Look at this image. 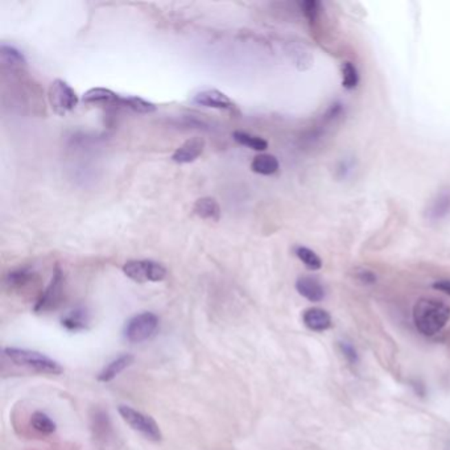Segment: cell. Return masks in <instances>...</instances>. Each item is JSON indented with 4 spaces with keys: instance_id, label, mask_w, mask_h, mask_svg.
Returning <instances> with one entry per match:
<instances>
[{
    "instance_id": "6da1fadb",
    "label": "cell",
    "mask_w": 450,
    "mask_h": 450,
    "mask_svg": "<svg viewBox=\"0 0 450 450\" xmlns=\"http://www.w3.org/2000/svg\"><path fill=\"white\" fill-rule=\"evenodd\" d=\"M412 319L418 333L434 337L449 322L450 306L444 301L421 297L414 305Z\"/></svg>"
},
{
    "instance_id": "7a4b0ae2",
    "label": "cell",
    "mask_w": 450,
    "mask_h": 450,
    "mask_svg": "<svg viewBox=\"0 0 450 450\" xmlns=\"http://www.w3.org/2000/svg\"><path fill=\"white\" fill-rule=\"evenodd\" d=\"M3 357L16 366L25 367L37 374L47 375H61L64 372L63 366L49 357L38 351L19 349V348H4Z\"/></svg>"
},
{
    "instance_id": "3957f363",
    "label": "cell",
    "mask_w": 450,
    "mask_h": 450,
    "mask_svg": "<svg viewBox=\"0 0 450 450\" xmlns=\"http://www.w3.org/2000/svg\"><path fill=\"white\" fill-rule=\"evenodd\" d=\"M159 329V317L152 312H143L131 317L126 325L123 335L131 344H143L150 339Z\"/></svg>"
},
{
    "instance_id": "277c9868",
    "label": "cell",
    "mask_w": 450,
    "mask_h": 450,
    "mask_svg": "<svg viewBox=\"0 0 450 450\" xmlns=\"http://www.w3.org/2000/svg\"><path fill=\"white\" fill-rule=\"evenodd\" d=\"M117 411L124 423L131 427L135 432L142 434L144 438L152 442H159L161 440V431L152 417L140 411H136L130 405H119Z\"/></svg>"
},
{
    "instance_id": "5b68a950",
    "label": "cell",
    "mask_w": 450,
    "mask_h": 450,
    "mask_svg": "<svg viewBox=\"0 0 450 450\" xmlns=\"http://www.w3.org/2000/svg\"><path fill=\"white\" fill-rule=\"evenodd\" d=\"M123 273L136 283H159L167 278V268L153 260H130L124 263Z\"/></svg>"
},
{
    "instance_id": "8992f818",
    "label": "cell",
    "mask_w": 450,
    "mask_h": 450,
    "mask_svg": "<svg viewBox=\"0 0 450 450\" xmlns=\"http://www.w3.org/2000/svg\"><path fill=\"white\" fill-rule=\"evenodd\" d=\"M48 100L52 110L60 117H65L67 113L73 111L80 102L74 89L63 80H56L52 82L48 91Z\"/></svg>"
},
{
    "instance_id": "52a82bcc",
    "label": "cell",
    "mask_w": 450,
    "mask_h": 450,
    "mask_svg": "<svg viewBox=\"0 0 450 450\" xmlns=\"http://www.w3.org/2000/svg\"><path fill=\"white\" fill-rule=\"evenodd\" d=\"M63 295H64V273L61 268L57 266L48 288L43 292V295L36 302L34 311L40 313V312H48L52 309H56L63 300Z\"/></svg>"
},
{
    "instance_id": "ba28073f",
    "label": "cell",
    "mask_w": 450,
    "mask_h": 450,
    "mask_svg": "<svg viewBox=\"0 0 450 450\" xmlns=\"http://www.w3.org/2000/svg\"><path fill=\"white\" fill-rule=\"evenodd\" d=\"M193 102L202 107H209V109H218V110H234L235 103L230 100L225 93L216 90V89H209L200 91L199 94L194 95Z\"/></svg>"
},
{
    "instance_id": "9c48e42d",
    "label": "cell",
    "mask_w": 450,
    "mask_h": 450,
    "mask_svg": "<svg viewBox=\"0 0 450 450\" xmlns=\"http://www.w3.org/2000/svg\"><path fill=\"white\" fill-rule=\"evenodd\" d=\"M205 150V140L201 137H192L173 152L172 160L177 164H189L196 161Z\"/></svg>"
},
{
    "instance_id": "30bf717a",
    "label": "cell",
    "mask_w": 450,
    "mask_h": 450,
    "mask_svg": "<svg viewBox=\"0 0 450 450\" xmlns=\"http://www.w3.org/2000/svg\"><path fill=\"white\" fill-rule=\"evenodd\" d=\"M304 325L316 333L326 332L332 328V316L322 308H309L302 313Z\"/></svg>"
},
{
    "instance_id": "8fae6325",
    "label": "cell",
    "mask_w": 450,
    "mask_h": 450,
    "mask_svg": "<svg viewBox=\"0 0 450 450\" xmlns=\"http://www.w3.org/2000/svg\"><path fill=\"white\" fill-rule=\"evenodd\" d=\"M296 289L304 299L312 302H319L326 296L324 285L312 276H301L296 282Z\"/></svg>"
},
{
    "instance_id": "7c38bea8",
    "label": "cell",
    "mask_w": 450,
    "mask_h": 450,
    "mask_svg": "<svg viewBox=\"0 0 450 450\" xmlns=\"http://www.w3.org/2000/svg\"><path fill=\"white\" fill-rule=\"evenodd\" d=\"M134 361L135 358L131 354H123V355L117 357L100 371L98 381L102 383H109V382L114 381L120 372H123L126 368L131 366L134 363Z\"/></svg>"
},
{
    "instance_id": "4fadbf2b",
    "label": "cell",
    "mask_w": 450,
    "mask_h": 450,
    "mask_svg": "<svg viewBox=\"0 0 450 450\" xmlns=\"http://www.w3.org/2000/svg\"><path fill=\"white\" fill-rule=\"evenodd\" d=\"M61 324L69 332H82L89 329L90 315L85 308L80 306L70 311L67 315L63 317Z\"/></svg>"
},
{
    "instance_id": "5bb4252c",
    "label": "cell",
    "mask_w": 450,
    "mask_h": 450,
    "mask_svg": "<svg viewBox=\"0 0 450 450\" xmlns=\"http://www.w3.org/2000/svg\"><path fill=\"white\" fill-rule=\"evenodd\" d=\"M193 212L196 216L206 219V221H213L218 222L221 219V206L217 201L212 197H202L194 202Z\"/></svg>"
},
{
    "instance_id": "9a60e30c",
    "label": "cell",
    "mask_w": 450,
    "mask_h": 450,
    "mask_svg": "<svg viewBox=\"0 0 450 450\" xmlns=\"http://www.w3.org/2000/svg\"><path fill=\"white\" fill-rule=\"evenodd\" d=\"M279 168H280L279 160L273 155H268V153H262V155L255 156L251 163L252 172H255L258 175H263V176L275 175L279 170Z\"/></svg>"
},
{
    "instance_id": "2e32d148",
    "label": "cell",
    "mask_w": 450,
    "mask_h": 450,
    "mask_svg": "<svg viewBox=\"0 0 450 450\" xmlns=\"http://www.w3.org/2000/svg\"><path fill=\"white\" fill-rule=\"evenodd\" d=\"M450 213V192H441L436 196L428 210L427 217L432 221H440L447 217Z\"/></svg>"
},
{
    "instance_id": "e0dca14e",
    "label": "cell",
    "mask_w": 450,
    "mask_h": 450,
    "mask_svg": "<svg viewBox=\"0 0 450 450\" xmlns=\"http://www.w3.org/2000/svg\"><path fill=\"white\" fill-rule=\"evenodd\" d=\"M34 273L31 268H16L5 275L4 283L10 289H21L34 280Z\"/></svg>"
},
{
    "instance_id": "ac0fdd59",
    "label": "cell",
    "mask_w": 450,
    "mask_h": 450,
    "mask_svg": "<svg viewBox=\"0 0 450 450\" xmlns=\"http://www.w3.org/2000/svg\"><path fill=\"white\" fill-rule=\"evenodd\" d=\"M84 103H119L120 95L110 89L94 87L87 90L82 97Z\"/></svg>"
},
{
    "instance_id": "d6986e66",
    "label": "cell",
    "mask_w": 450,
    "mask_h": 450,
    "mask_svg": "<svg viewBox=\"0 0 450 450\" xmlns=\"http://www.w3.org/2000/svg\"><path fill=\"white\" fill-rule=\"evenodd\" d=\"M0 60L3 65L10 67H25L27 64L24 54L14 45H8V44L0 45Z\"/></svg>"
},
{
    "instance_id": "ffe728a7",
    "label": "cell",
    "mask_w": 450,
    "mask_h": 450,
    "mask_svg": "<svg viewBox=\"0 0 450 450\" xmlns=\"http://www.w3.org/2000/svg\"><path fill=\"white\" fill-rule=\"evenodd\" d=\"M234 140L240 144L245 146L247 148L254 150H266L268 148V142L266 139L256 136V135H251L245 131H234L233 134Z\"/></svg>"
},
{
    "instance_id": "44dd1931",
    "label": "cell",
    "mask_w": 450,
    "mask_h": 450,
    "mask_svg": "<svg viewBox=\"0 0 450 450\" xmlns=\"http://www.w3.org/2000/svg\"><path fill=\"white\" fill-rule=\"evenodd\" d=\"M119 104L131 109L137 114H150L156 111V104L139 97H120Z\"/></svg>"
},
{
    "instance_id": "7402d4cb",
    "label": "cell",
    "mask_w": 450,
    "mask_h": 450,
    "mask_svg": "<svg viewBox=\"0 0 450 450\" xmlns=\"http://www.w3.org/2000/svg\"><path fill=\"white\" fill-rule=\"evenodd\" d=\"M31 427L36 432L44 434V436H49V434H54V431H56V423L47 414L40 412V411L34 412V415L31 416Z\"/></svg>"
},
{
    "instance_id": "603a6c76",
    "label": "cell",
    "mask_w": 450,
    "mask_h": 450,
    "mask_svg": "<svg viewBox=\"0 0 450 450\" xmlns=\"http://www.w3.org/2000/svg\"><path fill=\"white\" fill-rule=\"evenodd\" d=\"M295 254L304 263L305 267L309 268L312 271H317V269L322 267V260L315 251L311 250V249H308L305 246H297L295 249Z\"/></svg>"
},
{
    "instance_id": "cb8c5ba5",
    "label": "cell",
    "mask_w": 450,
    "mask_h": 450,
    "mask_svg": "<svg viewBox=\"0 0 450 450\" xmlns=\"http://www.w3.org/2000/svg\"><path fill=\"white\" fill-rule=\"evenodd\" d=\"M359 84V73L354 64L349 61L342 64V86L348 90L355 89Z\"/></svg>"
},
{
    "instance_id": "d4e9b609",
    "label": "cell",
    "mask_w": 450,
    "mask_h": 450,
    "mask_svg": "<svg viewBox=\"0 0 450 450\" xmlns=\"http://www.w3.org/2000/svg\"><path fill=\"white\" fill-rule=\"evenodd\" d=\"M338 348L342 352V355L345 357V359L350 363V365H357L359 362V355L358 351L355 349V346L349 342V341H339L338 342Z\"/></svg>"
},
{
    "instance_id": "484cf974",
    "label": "cell",
    "mask_w": 450,
    "mask_h": 450,
    "mask_svg": "<svg viewBox=\"0 0 450 450\" xmlns=\"http://www.w3.org/2000/svg\"><path fill=\"white\" fill-rule=\"evenodd\" d=\"M318 3L317 1H313V0H308V1H304L301 3V8H302V12L304 15L308 17L311 21L315 20L318 14Z\"/></svg>"
},
{
    "instance_id": "4316f807",
    "label": "cell",
    "mask_w": 450,
    "mask_h": 450,
    "mask_svg": "<svg viewBox=\"0 0 450 450\" xmlns=\"http://www.w3.org/2000/svg\"><path fill=\"white\" fill-rule=\"evenodd\" d=\"M434 289L436 291H440V292H442V293H445V295H448V296H450V280L449 279H442V280H437V282H434Z\"/></svg>"
},
{
    "instance_id": "83f0119b",
    "label": "cell",
    "mask_w": 450,
    "mask_h": 450,
    "mask_svg": "<svg viewBox=\"0 0 450 450\" xmlns=\"http://www.w3.org/2000/svg\"><path fill=\"white\" fill-rule=\"evenodd\" d=\"M358 278H359V280L362 283L365 284H372L376 282V276L372 272H370V271H363L362 273L358 275Z\"/></svg>"
},
{
    "instance_id": "f1b7e54d",
    "label": "cell",
    "mask_w": 450,
    "mask_h": 450,
    "mask_svg": "<svg viewBox=\"0 0 450 450\" xmlns=\"http://www.w3.org/2000/svg\"><path fill=\"white\" fill-rule=\"evenodd\" d=\"M447 450H450V442H449V445H448V449Z\"/></svg>"
}]
</instances>
